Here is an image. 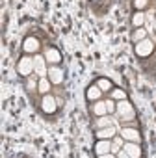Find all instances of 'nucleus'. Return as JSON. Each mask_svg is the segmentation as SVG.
Wrapping results in <instances>:
<instances>
[{
	"instance_id": "f257e3e1",
	"label": "nucleus",
	"mask_w": 156,
	"mask_h": 158,
	"mask_svg": "<svg viewBox=\"0 0 156 158\" xmlns=\"http://www.w3.org/2000/svg\"><path fill=\"white\" fill-rule=\"evenodd\" d=\"M152 50H154V47H152V43H150L149 39L138 41V45H136V54H138L139 58H141V56H149Z\"/></svg>"
},
{
	"instance_id": "f03ea898",
	"label": "nucleus",
	"mask_w": 156,
	"mask_h": 158,
	"mask_svg": "<svg viewBox=\"0 0 156 158\" xmlns=\"http://www.w3.org/2000/svg\"><path fill=\"white\" fill-rule=\"evenodd\" d=\"M34 67H35V65H34V61H32L30 58H23V60L19 61L17 71H19L21 74H24V76H26V74H30V73H32V69H34Z\"/></svg>"
},
{
	"instance_id": "7ed1b4c3",
	"label": "nucleus",
	"mask_w": 156,
	"mask_h": 158,
	"mask_svg": "<svg viewBox=\"0 0 156 158\" xmlns=\"http://www.w3.org/2000/svg\"><path fill=\"white\" fill-rule=\"evenodd\" d=\"M123 151L125 152H121V156H141L139 147H136V145H125Z\"/></svg>"
},
{
	"instance_id": "20e7f679",
	"label": "nucleus",
	"mask_w": 156,
	"mask_h": 158,
	"mask_svg": "<svg viewBox=\"0 0 156 158\" xmlns=\"http://www.w3.org/2000/svg\"><path fill=\"white\" fill-rule=\"evenodd\" d=\"M43 110L48 112V114H52V112L56 110V102H54V99H52L50 95H47V97L43 99Z\"/></svg>"
},
{
	"instance_id": "39448f33",
	"label": "nucleus",
	"mask_w": 156,
	"mask_h": 158,
	"mask_svg": "<svg viewBox=\"0 0 156 158\" xmlns=\"http://www.w3.org/2000/svg\"><path fill=\"white\" fill-rule=\"evenodd\" d=\"M117 110H119V114H123L125 117H130V119L134 117V110H132V108H130V104H126V102H121Z\"/></svg>"
},
{
	"instance_id": "423d86ee",
	"label": "nucleus",
	"mask_w": 156,
	"mask_h": 158,
	"mask_svg": "<svg viewBox=\"0 0 156 158\" xmlns=\"http://www.w3.org/2000/svg\"><path fill=\"white\" fill-rule=\"evenodd\" d=\"M123 138H125V139H130V141H139V132H138V130H128V128H125V130H123Z\"/></svg>"
},
{
	"instance_id": "0eeeda50",
	"label": "nucleus",
	"mask_w": 156,
	"mask_h": 158,
	"mask_svg": "<svg viewBox=\"0 0 156 158\" xmlns=\"http://www.w3.org/2000/svg\"><path fill=\"white\" fill-rule=\"evenodd\" d=\"M50 80H52L54 84H60V82L63 80V73H61L60 69H50Z\"/></svg>"
},
{
	"instance_id": "6e6552de",
	"label": "nucleus",
	"mask_w": 156,
	"mask_h": 158,
	"mask_svg": "<svg viewBox=\"0 0 156 158\" xmlns=\"http://www.w3.org/2000/svg\"><path fill=\"white\" fill-rule=\"evenodd\" d=\"M37 45H39V43H37V39L28 37V39L24 41V50H26V52H34V50L37 48Z\"/></svg>"
},
{
	"instance_id": "1a4fd4ad",
	"label": "nucleus",
	"mask_w": 156,
	"mask_h": 158,
	"mask_svg": "<svg viewBox=\"0 0 156 158\" xmlns=\"http://www.w3.org/2000/svg\"><path fill=\"white\" fill-rule=\"evenodd\" d=\"M47 60H48V61H52V63H60V61H61V56H60V52H58V50H54V48H52V50H48Z\"/></svg>"
},
{
	"instance_id": "9d476101",
	"label": "nucleus",
	"mask_w": 156,
	"mask_h": 158,
	"mask_svg": "<svg viewBox=\"0 0 156 158\" xmlns=\"http://www.w3.org/2000/svg\"><path fill=\"white\" fill-rule=\"evenodd\" d=\"M101 93H102V91H101V88H99V86H91V88H89V91H88V99L95 101V99H99V97H101Z\"/></svg>"
},
{
	"instance_id": "9b49d317",
	"label": "nucleus",
	"mask_w": 156,
	"mask_h": 158,
	"mask_svg": "<svg viewBox=\"0 0 156 158\" xmlns=\"http://www.w3.org/2000/svg\"><path fill=\"white\" fill-rule=\"evenodd\" d=\"M108 149H110V143H108V141H101V143L95 145V151H97V154H101V156H104Z\"/></svg>"
},
{
	"instance_id": "f8f14e48",
	"label": "nucleus",
	"mask_w": 156,
	"mask_h": 158,
	"mask_svg": "<svg viewBox=\"0 0 156 158\" xmlns=\"http://www.w3.org/2000/svg\"><path fill=\"white\" fill-rule=\"evenodd\" d=\"M34 65H35L37 73L43 76V74H45V63H43V58H35V60H34Z\"/></svg>"
},
{
	"instance_id": "ddd939ff",
	"label": "nucleus",
	"mask_w": 156,
	"mask_h": 158,
	"mask_svg": "<svg viewBox=\"0 0 156 158\" xmlns=\"http://www.w3.org/2000/svg\"><path fill=\"white\" fill-rule=\"evenodd\" d=\"M93 110H95V114H97V115H104V114L108 112L106 104H102V102H97V104L93 106Z\"/></svg>"
},
{
	"instance_id": "4468645a",
	"label": "nucleus",
	"mask_w": 156,
	"mask_h": 158,
	"mask_svg": "<svg viewBox=\"0 0 156 158\" xmlns=\"http://www.w3.org/2000/svg\"><path fill=\"white\" fill-rule=\"evenodd\" d=\"M113 134H115V128L110 127V128H106V130H101V132H99V138H110V136H113Z\"/></svg>"
},
{
	"instance_id": "2eb2a0df",
	"label": "nucleus",
	"mask_w": 156,
	"mask_h": 158,
	"mask_svg": "<svg viewBox=\"0 0 156 158\" xmlns=\"http://www.w3.org/2000/svg\"><path fill=\"white\" fill-rule=\"evenodd\" d=\"M134 39H136V41L145 39V30H138V32H136V35H134Z\"/></svg>"
},
{
	"instance_id": "dca6fc26",
	"label": "nucleus",
	"mask_w": 156,
	"mask_h": 158,
	"mask_svg": "<svg viewBox=\"0 0 156 158\" xmlns=\"http://www.w3.org/2000/svg\"><path fill=\"white\" fill-rule=\"evenodd\" d=\"M141 23H143V15H141V13H138V15L134 17V24H136V26H139Z\"/></svg>"
},
{
	"instance_id": "f3484780",
	"label": "nucleus",
	"mask_w": 156,
	"mask_h": 158,
	"mask_svg": "<svg viewBox=\"0 0 156 158\" xmlns=\"http://www.w3.org/2000/svg\"><path fill=\"white\" fill-rule=\"evenodd\" d=\"M99 88H101V89H110V82H108V80H101V82H99Z\"/></svg>"
},
{
	"instance_id": "a211bd4d",
	"label": "nucleus",
	"mask_w": 156,
	"mask_h": 158,
	"mask_svg": "<svg viewBox=\"0 0 156 158\" xmlns=\"http://www.w3.org/2000/svg\"><path fill=\"white\" fill-rule=\"evenodd\" d=\"M136 2V8H145L147 6V0H134Z\"/></svg>"
},
{
	"instance_id": "6ab92c4d",
	"label": "nucleus",
	"mask_w": 156,
	"mask_h": 158,
	"mask_svg": "<svg viewBox=\"0 0 156 158\" xmlns=\"http://www.w3.org/2000/svg\"><path fill=\"white\" fill-rule=\"evenodd\" d=\"M113 97H115V99H125V93H123L121 89H115V91H113Z\"/></svg>"
},
{
	"instance_id": "aec40b11",
	"label": "nucleus",
	"mask_w": 156,
	"mask_h": 158,
	"mask_svg": "<svg viewBox=\"0 0 156 158\" xmlns=\"http://www.w3.org/2000/svg\"><path fill=\"white\" fill-rule=\"evenodd\" d=\"M108 125H110V119H108V117H102V119L99 121V127H108Z\"/></svg>"
},
{
	"instance_id": "412c9836",
	"label": "nucleus",
	"mask_w": 156,
	"mask_h": 158,
	"mask_svg": "<svg viewBox=\"0 0 156 158\" xmlns=\"http://www.w3.org/2000/svg\"><path fill=\"white\" fill-rule=\"evenodd\" d=\"M39 86H41V91H47V89H48V84H47L45 80H41V84H39Z\"/></svg>"
},
{
	"instance_id": "4be33fe9",
	"label": "nucleus",
	"mask_w": 156,
	"mask_h": 158,
	"mask_svg": "<svg viewBox=\"0 0 156 158\" xmlns=\"http://www.w3.org/2000/svg\"><path fill=\"white\" fill-rule=\"evenodd\" d=\"M121 147V138H117L115 141H113V149H119Z\"/></svg>"
},
{
	"instance_id": "5701e85b",
	"label": "nucleus",
	"mask_w": 156,
	"mask_h": 158,
	"mask_svg": "<svg viewBox=\"0 0 156 158\" xmlns=\"http://www.w3.org/2000/svg\"><path fill=\"white\" fill-rule=\"evenodd\" d=\"M106 108H108V112H113V102H106Z\"/></svg>"
}]
</instances>
